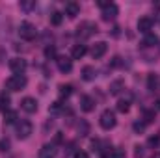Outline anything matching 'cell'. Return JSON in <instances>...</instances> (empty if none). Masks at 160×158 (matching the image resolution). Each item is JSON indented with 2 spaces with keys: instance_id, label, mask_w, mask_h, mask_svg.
I'll return each mask as SVG.
<instances>
[{
  "instance_id": "6da1fadb",
  "label": "cell",
  "mask_w": 160,
  "mask_h": 158,
  "mask_svg": "<svg viewBox=\"0 0 160 158\" xmlns=\"http://www.w3.org/2000/svg\"><path fill=\"white\" fill-rule=\"evenodd\" d=\"M26 84H28V80H26L24 75H13V77H9L6 80V87L9 91H21V89L26 87Z\"/></svg>"
},
{
  "instance_id": "7a4b0ae2",
  "label": "cell",
  "mask_w": 160,
  "mask_h": 158,
  "mask_svg": "<svg viewBox=\"0 0 160 158\" xmlns=\"http://www.w3.org/2000/svg\"><path fill=\"white\" fill-rule=\"evenodd\" d=\"M36 34H38V30H36V26H34L32 22H28V21L21 22V26H19V36H21V39L32 41L36 37Z\"/></svg>"
},
{
  "instance_id": "3957f363",
  "label": "cell",
  "mask_w": 160,
  "mask_h": 158,
  "mask_svg": "<svg viewBox=\"0 0 160 158\" xmlns=\"http://www.w3.org/2000/svg\"><path fill=\"white\" fill-rule=\"evenodd\" d=\"M32 130H34V126H32V123H30L28 119L17 121V136H19L21 140H26V138L32 134Z\"/></svg>"
},
{
  "instance_id": "277c9868",
  "label": "cell",
  "mask_w": 160,
  "mask_h": 158,
  "mask_svg": "<svg viewBox=\"0 0 160 158\" xmlns=\"http://www.w3.org/2000/svg\"><path fill=\"white\" fill-rule=\"evenodd\" d=\"M95 32H97V24H93V22H89V21L82 22L78 28H77V36L82 37V39H88V37L93 36Z\"/></svg>"
},
{
  "instance_id": "5b68a950",
  "label": "cell",
  "mask_w": 160,
  "mask_h": 158,
  "mask_svg": "<svg viewBox=\"0 0 160 158\" xmlns=\"http://www.w3.org/2000/svg\"><path fill=\"white\" fill-rule=\"evenodd\" d=\"M99 123H101V126H102L104 130H110V128H114V126H116V114H114L112 110H104V112L101 114Z\"/></svg>"
},
{
  "instance_id": "8992f818",
  "label": "cell",
  "mask_w": 160,
  "mask_h": 158,
  "mask_svg": "<svg viewBox=\"0 0 160 158\" xmlns=\"http://www.w3.org/2000/svg\"><path fill=\"white\" fill-rule=\"evenodd\" d=\"M9 69L15 75H22L26 71V60H22V58H11L9 60Z\"/></svg>"
},
{
  "instance_id": "52a82bcc",
  "label": "cell",
  "mask_w": 160,
  "mask_h": 158,
  "mask_svg": "<svg viewBox=\"0 0 160 158\" xmlns=\"http://www.w3.org/2000/svg\"><path fill=\"white\" fill-rule=\"evenodd\" d=\"M118 13H119V7H118L114 2H110V4L102 9V19H104V21H114V19L118 17Z\"/></svg>"
},
{
  "instance_id": "ba28073f",
  "label": "cell",
  "mask_w": 160,
  "mask_h": 158,
  "mask_svg": "<svg viewBox=\"0 0 160 158\" xmlns=\"http://www.w3.org/2000/svg\"><path fill=\"white\" fill-rule=\"evenodd\" d=\"M21 108H22L24 112H28V114H34V112L38 110V101L32 99V97H24V99L21 101Z\"/></svg>"
},
{
  "instance_id": "9c48e42d",
  "label": "cell",
  "mask_w": 160,
  "mask_h": 158,
  "mask_svg": "<svg viewBox=\"0 0 160 158\" xmlns=\"http://www.w3.org/2000/svg\"><path fill=\"white\" fill-rule=\"evenodd\" d=\"M106 48H108V45H106L104 41H99V43L93 45V48H91V56H93L95 60H99V58H102V56L106 54Z\"/></svg>"
},
{
  "instance_id": "30bf717a",
  "label": "cell",
  "mask_w": 160,
  "mask_h": 158,
  "mask_svg": "<svg viewBox=\"0 0 160 158\" xmlns=\"http://www.w3.org/2000/svg\"><path fill=\"white\" fill-rule=\"evenodd\" d=\"M151 28H153V19H151V17H142V19L138 21V30H140L142 34H149Z\"/></svg>"
},
{
  "instance_id": "8fae6325",
  "label": "cell",
  "mask_w": 160,
  "mask_h": 158,
  "mask_svg": "<svg viewBox=\"0 0 160 158\" xmlns=\"http://www.w3.org/2000/svg\"><path fill=\"white\" fill-rule=\"evenodd\" d=\"M56 63H58V69L62 73H71V69H73V62L69 58H58Z\"/></svg>"
},
{
  "instance_id": "7c38bea8",
  "label": "cell",
  "mask_w": 160,
  "mask_h": 158,
  "mask_svg": "<svg viewBox=\"0 0 160 158\" xmlns=\"http://www.w3.org/2000/svg\"><path fill=\"white\" fill-rule=\"evenodd\" d=\"M78 13H80V6L77 2H67V4H65V15H67V17L75 19Z\"/></svg>"
},
{
  "instance_id": "4fadbf2b",
  "label": "cell",
  "mask_w": 160,
  "mask_h": 158,
  "mask_svg": "<svg viewBox=\"0 0 160 158\" xmlns=\"http://www.w3.org/2000/svg\"><path fill=\"white\" fill-rule=\"evenodd\" d=\"M80 108H82L84 112H91V110L95 108V101H93L91 97H88V95H84V97L80 99Z\"/></svg>"
},
{
  "instance_id": "5bb4252c",
  "label": "cell",
  "mask_w": 160,
  "mask_h": 158,
  "mask_svg": "<svg viewBox=\"0 0 160 158\" xmlns=\"http://www.w3.org/2000/svg\"><path fill=\"white\" fill-rule=\"evenodd\" d=\"M56 156V147L54 145H43L39 151V158H54Z\"/></svg>"
},
{
  "instance_id": "9a60e30c",
  "label": "cell",
  "mask_w": 160,
  "mask_h": 158,
  "mask_svg": "<svg viewBox=\"0 0 160 158\" xmlns=\"http://www.w3.org/2000/svg\"><path fill=\"white\" fill-rule=\"evenodd\" d=\"M123 89H125V82L123 80H114L110 84V95H119Z\"/></svg>"
},
{
  "instance_id": "2e32d148",
  "label": "cell",
  "mask_w": 160,
  "mask_h": 158,
  "mask_svg": "<svg viewBox=\"0 0 160 158\" xmlns=\"http://www.w3.org/2000/svg\"><path fill=\"white\" fill-rule=\"evenodd\" d=\"M86 52H88L86 45H75V47H73V60H80V58H84Z\"/></svg>"
},
{
  "instance_id": "e0dca14e",
  "label": "cell",
  "mask_w": 160,
  "mask_h": 158,
  "mask_svg": "<svg viewBox=\"0 0 160 158\" xmlns=\"http://www.w3.org/2000/svg\"><path fill=\"white\" fill-rule=\"evenodd\" d=\"M95 75H97V73H95V69H93L91 65H86V67L82 69V78H84V80H88V82L95 78Z\"/></svg>"
},
{
  "instance_id": "ac0fdd59",
  "label": "cell",
  "mask_w": 160,
  "mask_h": 158,
  "mask_svg": "<svg viewBox=\"0 0 160 158\" xmlns=\"http://www.w3.org/2000/svg\"><path fill=\"white\" fill-rule=\"evenodd\" d=\"M9 102H11L9 95H8L6 91H2V93H0V110H4V112H6V110L9 108Z\"/></svg>"
},
{
  "instance_id": "d6986e66",
  "label": "cell",
  "mask_w": 160,
  "mask_h": 158,
  "mask_svg": "<svg viewBox=\"0 0 160 158\" xmlns=\"http://www.w3.org/2000/svg\"><path fill=\"white\" fill-rule=\"evenodd\" d=\"M142 45L143 47H155V45H158V37L155 34H145V39H143Z\"/></svg>"
},
{
  "instance_id": "ffe728a7",
  "label": "cell",
  "mask_w": 160,
  "mask_h": 158,
  "mask_svg": "<svg viewBox=\"0 0 160 158\" xmlns=\"http://www.w3.org/2000/svg\"><path fill=\"white\" fill-rule=\"evenodd\" d=\"M78 134L80 136H88L89 134V125H88V121H84V119H80V123H78Z\"/></svg>"
},
{
  "instance_id": "44dd1931",
  "label": "cell",
  "mask_w": 160,
  "mask_h": 158,
  "mask_svg": "<svg viewBox=\"0 0 160 158\" xmlns=\"http://www.w3.org/2000/svg\"><path fill=\"white\" fill-rule=\"evenodd\" d=\"M4 123H6V125L17 123V114H15V112H11V110H8V112H6V116H4Z\"/></svg>"
},
{
  "instance_id": "7402d4cb",
  "label": "cell",
  "mask_w": 160,
  "mask_h": 158,
  "mask_svg": "<svg viewBox=\"0 0 160 158\" xmlns=\"http://www.w3.org/2000/svg\"><path fill=\"white\" fill-rule=\"evenodd\" d=\"M62 19H63V15H62L60 11H54V13L50 15V22H52L54 26H60V24H62Z\"/></svg>"
},
{
  "instance_id": "603a6c76",
  "label": "cell",
  "mask_w": 160,
  "mask_h": 158,
  "mask_svg": "<svg viewBox=\"0 0 160 158\" xmlns=\"http://www.w3.org/2000/svg\"><path fill=\"white\" fill-rule=\"evenodd\" d=\"M71 93H73V87H71V86H65V84L60 86V97H62V99H67Z\"/></svg>"
},
{
  "instance_id": "cb8c5ba5",
  "label": "cell",
  "mask_w": 160,
  "mask_h": 158,
  "mask_svg": "<svg viewBox=\"0 0 160 158\" xmlns=\"http://www.w3.org/2000/svg\"><path fill=\"white\" fill-rule=\"evenodd\" d=\"M128 108H130V102H128V101H119V102H118V110H119L121 114H127Z\"/></svg>"
},
{
  "instance_id": "d4e9b609",
  "label": "cell",
  "mask_w": 160,
  "mask_h": 158,
  "mask_svg": "<svg viewBox=\"0 0 160 158\" xmlns=\"http://www.w3.org/2000/svg\"><path fill=\"white\" fill-rule=\"evenodd\" d=\"M19 6H21V9H22V11H30V9H34V7H36V2H34V0H30V2H21Z\"/></svg>"
},
{
  "instance_id": "484cf974",
  "label": "cell",
  "mask_w": 160,
  "mask_h": 158,
  "mask_svg": "<svg viewBox=\"0 0 160 158\" xmlns=\"http://www.w3.org/2000/svg\"><path fill=\"white\" fill-rule=\"evenodd\" d=\"M147 84H149V89H155V87H157V84H158V77H157V75H149Z\"/></svg>"
},
{
  "instance_id": "4316f807",
  "label": "cell",
  "mask_w": 160,
  "mask_h": 158,
  "mask_svg": "<svg viewBox=\"0 0 160 158\" xmlns=\"http://www.w3.org/2000/svg\"><path fill=\"white\" fill-rule=\"evenodd\" d=\"M132 128H134V132H138V134H142V132L145 130V123H142V121H136V123L132 125Z\"/></svg>"
},
{
  "instance_id": "83f0119b",
  "label": "cell",
  "mask_w": 160,
  "mask_h": 158,
  "mask_svg": "<svg viewBox=\"0 0 160 158\" xmlns=\"http://www.w3.org/2000/svg\"><path fill=\"white\" fill-rule=\"evenodd\" d=\"M54 56H56V48H54L52 45H50V47H47V48H45V58H48V60H50V58H54Z\"/></svg>"
},
{
  "instance_id": "f1b7e54d",
  "label": "cell",
  "mask_w": 160,
  "mask_h": 158,
  "mask_svg": "<svg viewBox=\"0 0 160 158\" xmlns=\"http://www.w3.org/2000/svg\"><path fill=\"white\" fill-rule=\"evenodd\" d=\"M62 110V102H54L52 106H50V114H58Z\"/></svg>"
},
{
  "instance_id": "f546056e",
  "label": "cell",
  "mask_w": 160,
  "mask_h": 158,
  "mask_svg": "<svg viewBox=\"0 0 160 158\" xmlns=\"http://www.w3.org/2000/svg\"><path fill=\"white\" fill-rule=\"evenodd\" d=\"M9 149V140H2L0 141V151H8Z\"/></svg>"
},
{
  "instance_id": "4dcf8cb0",
  "label": "cell",
  "mask_w": 160,
  "mask_h": 158,
  "mask_svg": "<svg viewBox=\"0 0 160 158\" xmlns=\"http://www.w3.org/2000/svg\"><path fill=\"white\" fill-rule=\"evenodd\" d=\"M73 147H75V143H67V147L63 149V156H67V155H71V151H73Z\"/></svg>"
},
{
  "instance_id": "1f68e13d",
  "label": "cell",
  "mask_w": 160,
  "mask_h": 158,
  "mask_svg": "<svg viewBox=\"0 0 160 158\" xmlns=\"http://www.w3.org/2000/svg\"><path fill=\"white\" fill-rule=\"evenodd\" d=\"M155 119V112H145V123H151Z\"/></svg>"
},
{
  "instance_id": "d6a6232c",
  "label": "cell",
  "mask_w": 160,
  "mask_h": 158,
  "mask_svg": "<svg viewBox=\"0 0 160 158\" xmlns=\"http://www.w3.org/2000/svg\"><path fill=\"white\" fill-rule=\"evenodd\" d=\"M110 65H112V67H119V65H121V58H119V56H116V58L112 60V63H110Z\"/></svg>"
},
{
  "instance_id": "836d02e7",
  "label": "cell",
  "mask_w": 160,
  "mask_h": 158,
  "mask_svg": "<svg viewBox=\"0 0 160 158\" xmlns=\"http://www.w3.org/2000/svg\"><path fill=\"white\" fill-rule=\"evenodd\" d=\"M160 138L158 136H153V138H149V145H158Z\"/></svg>"
},
{
  "instance_id": "e575fe53",
  "label": "cell",
  "mask_w": 160,
  "mask_h": 158,
  "mask_svg": "<svg viewBox=\"0 0 160 158\" xmlns=\"http://www.w3.org/2000/svg\"><path fill=\"white\" fill-rule=\"evenodd\" d=\"M75 158H89V156H88V153H84V151H77V153H75Z\"/></svg>"
},
{
  "instance_id": "d590c367",
  "label": "cell",
  "mask_w": 160,
  "mask_h": 158,
  "mask_svg": "<svg viewBox=\"0 0 160 158\" xmlns=\"http://www.w3.org/2000/svg\"><path fill=\"white\" fill-rule=\"evenodd\" d=\"M153 158H160V155H155V156H153Z\"/></svg>"
}]
</instances>
